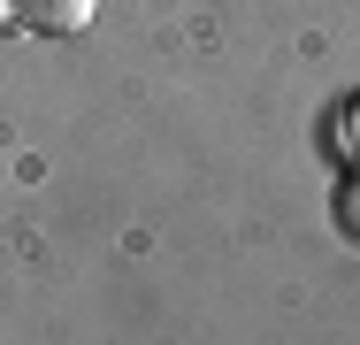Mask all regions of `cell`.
I'll use <instances>...</instances> for the list:
<instances>
[{
	"label": "cell",
	"mask_w": 360,
	"mask_h": 345,
	"mask_svg": "<svg viewBox=\"0 0 360 345\" xmlns=\"http://www.w3.org/2000/svg\"><path fill=\"white\" fill-rule=\"evenodd\" d=\"M92 8L100 0H15V23H31V31H46V39H70L92 23Z\"/></svg>",
	"instance_id": "obj_1"
},
{
	"label": "cell",
	"mask_w": 360,
	"mask_h": 345,
	"mask_svg": "<svg viewBox=\"0 0 360 345\" xmlns=\"http://www.w3.org/2000/svg\"><path fill=\"white\" fill-rule=\"evenodd\" d=\"M338 222H345V230H360V177L338 192Z\"/></svg>",
	"instance_id": "obj_2"
},
{
	"label": "cell",
	"mask_w": 360,
	"mask_h": 345,
	"mask_svg": "<svg viewBox=\"0 0 360 345\" xmlns=\"http://www.w3.org/2000/svg\"><path fill=\"white\" fill-rule=\"evenodd\" d=\"M345 115H353V153H360V100H353V108H345Z\"/></svg>",
	"instance_id": "obj_3"
},
{
	"label": "cell",
	"mask_w": 360,
	"mask_h": 345,
	"mask_svg": "<svg viewBox=\"0 0 360 345\" xmlns=\"http://www.w3.org/2000/svg\"><path fill=\"white\" fill-rule=\"evenodd\" d=\"M8 23H15V0H0V31H8Z\"/></svg>",
	"instance_id": "obj_4"
}]
</instances>
